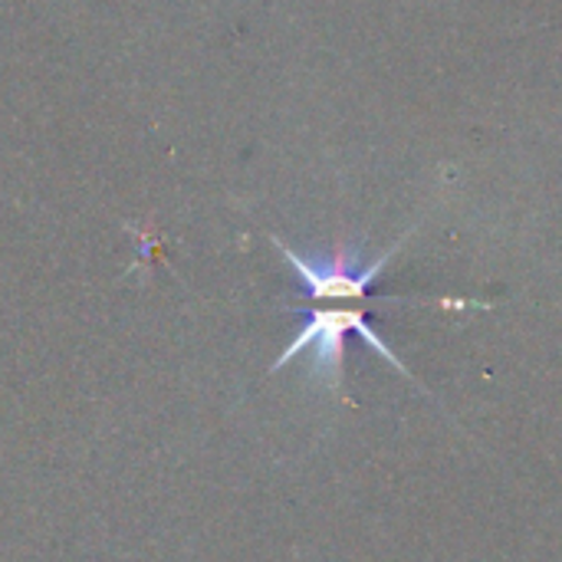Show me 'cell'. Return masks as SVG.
<instances>
[{"label": "cell", "mask_w": 562, "mask_h": 562, "mask_svg": "<svg viewBox=\"0 0 562 562\" xmlns=\"http://www.w3.org/2000/svg\"><path fill=\"white\" fill-rule=\"evenodd\" d=\"M408 237H412V231L402 234L382 257H375L369 263L362 260L359 247H352V244H339L326 257H306V254L293 250L290 244H283L280 237H270V240L283 254V260L293 267V273L303 283V293L313 303H366L372 283L385 273L389 260L402 250V244Z\"/></svg>", "instance_id": "7a4b0ae2"}, {"label": "cell", "mask_w": 562, "mask_h": 562, "mask_svg": "<svg viewBox=\"0 0 562 562\" xmlns=\"http://www.w3.org/2000/svg\"><path fill=\"white\" fill-rule=\"evenodd\" d=\"M303 326L296 333V339L283 349V356L273 362L270 372H280L286 362L300 359V352H313V375L323 382V389H329L333 395H342V382H346V339L356 333L366 346H372L392 369H398L408 382H415V375L408 372V366L392 352V346L369 326V316L362 310V303H346V306H319L303 313ZM422 385V382H415Z\"/></svg>", "instance_id": "6da1fadb"}]
</instances>
